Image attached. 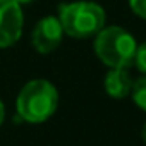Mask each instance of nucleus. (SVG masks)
Returning a JSON list of instances; mask_svg holds the SVG:
<instances>
[{"label":"nucleus","instance_id":"obj_10","mask_svg":"<svg viewBox=\"0 0 146 146\" xmlns=\"http://www.w3.org/2000/svg\"><path fill=\"white\" fill-rule=\"evenodd\" d=\"M4 117H5V108H4L2 100H0V125H2V122H4Z\"/></svg>","mask_w":146,"mask_h":146},{"label":"nucleus","instance_id":"obj_5","mask_svg":"<svg viewBox=\"0 0 146 146\" xmlns=\"http://www.w3.org/2000/svg\"><path fill=\"white\" fill-rule=\"evenodd\" d=\"M62 35H64V29H62L58 17L48 16L36 23V26L31 33V41H33V46L36 48V52L50 53L60 45Z\"/></svg>","mask_w":146,"mask_h":146},{"label":"nucleus","instance_id":"obj_8","mask_svg":"<svg viewBox=\"0 0 146 146\" xmlns=\"http://www.w3.org/2000/svg\"><path fill=\"white\" fill-rule=\"evenodd\" d=\"M134 65L143 72V74H146V41L137 46L136 57H134Z\"/></svg>","mask_w":146,"mask_h":146},{"label":"nucleus","instance_id":"obj_12","mask_svg":"<svg viewBox=\"0 0 146 146\" xmlns=\"http://www.w3.org/2000/svg\"><path fill=\"white\" fill-rule=\"evenodd\" d=\"M14 2H17L21 5V4H29V2H33V0H14Z\"/></svg>","mask_w":146,"mask_h":146},{"label":"nucleus","instance_id":"obj_2","mask_svg":"<svg viewBox=\"0 0 146 146\" xmlns=\"http://www.w3.org/2000/svg\"><path fill=\"white\" fill-rule=\"evenodd\" d=\"M58 21L65 35L72 38H90L105 26V11L95 2H70L58 7Z\"/></svg>","mask_w":146,"mask_h":146},{"label":"nucleus","instance_id":"obj_11","mask_svg":"<svg viewBox=\"0 0 146 146\" xmlns=\"http://www.w3.org/2000/svg\"><path fill=\"white\" fill-rule=\"evenodd\" d=\"M141 136H143V141H144V144H146V124L143 125V131H141Z\"/></svg>","mask_w":146,"mask_h":146},{"label":"nucleus","instance_id":"obj_1","mask_svg":"<svg viewBox=\"0 0 146 146\" xmlns=\"http://www.w3.org/2000/svg\"><path fill=\"white\" fill-rule=\"evenodd\" d=\"M58 105V93L46 79H33L23 86L17 96V113L31 124L45 122Z\"/></svg>","mask_w":146,"mask_h":146},{"label":"nucleus","instance_id":"obj_4","mask_svg":"<svg viewBox=\"0 0 146 146\" xmlns=\"http://www.w3.org/2000/svg\"><path fill=\"white\" fill-rule=\"evenodd\" d=\"M23 33V11L14 0H0V48L14 45Z\"/></svg>","mask_w":146,"mask_h":146},{"label":"nucleus","instance_id":"obj_7","mask_svg":"<svg viewBox=\"0 0 146 146\" xmlns=\"http://www.w3.org/2000/svg\"><path fill=\"white\" fill-rule=\"evenodd\" d=\"M131 95H132V102L146 112V74L132 83Z\"/></svg>","mask_w":146,"mask_h":146},{"label":"nucleus","instance_id":"obj_9","mask_svg":"<svg viewBox=\"0 0 146 146\" xmlns=\"http://www.w3.org/2000/svg\"><path fill=\"white\" fill-rule=\"evenodd\" d=\"M132 12L143 19H146V0H129Z\"/></svg>","mask_w":146,"mask_h":146},{"label":"nucleus","instance_id":"obj_3","mask_svg":"<svg viewBox=\"0 0 146 146\" xmlns=\"http://www.w3.org/2000/svg\"><path fill=\"white\" fill-rule=\"evenodd\" d=\"M134 36L120 26L103 28L95 38V53L108 67H131L136 57Z\"/></svg>","mask_w":146,"mask_h":146},{"label":"nucleus","instance_id":"obj_6","mask_svg":"<svg viewBox=\"0 0 146 146\" xmlns=\"http://www.w3.org/2000/svg\"><path fill=\"white\" fill-rule=\"evenodd\" d=\"M132 78L124 67H110L105 76V91L112 98H124L132 90Z\"/></svg>","mask_w":146,"mask_h":146}]
</instances>
